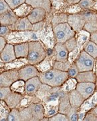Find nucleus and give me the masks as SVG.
<instances>
[{
    "instance_id": "obj_1",
    "label": "nucleus",
    "mask_w": 97,
    "mask_h": 121,
    "mask_svg": "<svg viewBox=\"0 0 97 121\" xmlns=\"http://www.w3.org/2000/svg\"><path fill=\"white\" fill-rule=\"evenodd\" d=\"M29 51L27 59L28 64L36 65L42 61L47 56L46 49L40 40L29 42Z\"/></svg>"
},
{
    "instance_id": "obj_2",
    "label": "nucleus",
    "mask_w": 97,
    "mask_h": 121,
    "mask_svg": "<svg viewBox=\"0 0 97 121\" xmlns=\"http://www.w3.org/2000/svg\"><path fill=\"white\" fill-rule=\"evenodd\" d=\"M7 43L12 44L40 40L38 32L29 31H12L5 38Z\"/></svg>"
},
{
    "instance_id": "obj_3",
    "label": "nucleus",
    "mask_w": 97,
    "mask_h": 121,
    "mask_svg": "<svg viewBox=\"0 0 97 121\" xmlns=\"http://www.w3.org/2000/svg\"><path fill=\"white\" fill-rule=\"evenodd\" d=\"M52 30L56 42L59 43H65L69 39L76 36V32L72 30L68 22L52 27Z\"/></svg>"
},
{
    "instance_id": "obj_4",
    "label": "nucleus",
    "mask_w": 97,
    "mask_h": 121,
    "mask_svg": "<svg viewBox=\"0 0 97 121\" xmlns=\"http://www.w3.org/2000/svg\"><path fill=\"white\" fill-rule=\"evenodd\" d=\"M94 63L95 59L83 50L80 52L76 60H74V63L78 67L79 72L93 71Z\"/></svg>"
},
{
    "instance_id": "obj_5",
    "label": "nucleus",
    "mask_w": 97,
    "mask_h": 121,
    "mask_svg": "<svg viewBox=\"0 0 97 121\" xmlns=\"http://www.w3.org/2000/svg\"><path fill=\"white\" fill-rule=\"evenodd\" d=\"M19 79L18 70H4L0 72V87H9Z\"/></svg>"
},
{
    "instance_id": "obj_6",
    "label": "nucleus",
    "mask_w": 97,
    "mask_h": 121,
    "mask_svg": "<svg viewBox=\"0 0 97 121\" xmlns=\"http://www.w3.org/2000/svg\"><path fill=\"white\" fill-rule=\"evenodd\" d=\"M68 24L75 32H78L82 30L85 26L86 20L82 13H76L73 14H68Z\"/></svg>"
},
{
    "instance_id": "obj_7",
    "label": "nucleus",
    "mask_w": 97,
    "mask_h": 121,
    "mask_svg": "<svg viewBox=\"0 0 97 121\" xmlns=\"http://www.w3.org/2000/svg\"><path fill=\"white\" fill-rule=\"evenodd\" d=\"M40 74V71H38L36 65H28L24 66L20 69H18V76L19 79H21L24 81H27L31 78L37 77Z\"/></svg>"
},
{
    "instance_id": "obj_8",
    "label": "nucleus",
    "mask_w": 97,
    "mask_h": 121,
    "mask_svg": "<svg viewBox=\"0 0 97 121\" xmlns=\"http://www.w3.org/2000/svg\"><path fill=\"white\" fill-rule=\"evenodd\" d=\"M82 15L84 16L86 22L83 29L86 32L91 34L97 30V15L90 12H82Z\"/></svg>"
},
{
    "instance_id": "obj_9",
    "label": "nucleus",
    "mask_w": 97,
    "mask_h": 121,
    "mask_svg": "<svg viewBox=\"0 0 97 121\" xmlns=\"http://www.w3.org/2000/svg\"><path fill=\"white\" fill-rule=\"evenodd\" d=\"M95 83H77L75 90L84 98V99H86L93 95L95 90Z\"/></svg>"
},
{
    "instance_id": "obj_10",
    "label": "nucleus",
    "mask_w": 97,
    "mask_h": 121,
    "mask_svg": "<svg viewBox=\"0 0 97 121\" xmlns=\"http://www.w3.org/2000/svg\"><path fill=\"white\" fill-rule=\"evenodd\" d=\"M69 52L64 43H56L54 47L53 59L58 61H66L68 59Z\"/></svg>"
},
{
    "instance_id": "obj_11",
    "label": "nucleus",
    "mask_w": 97,
    "mask_h": 121,
    "mask_svg": "<svg viewBox=\"0 0 97 121\" xmlns=\"http://www.w3.org/2000/svg\"><path fill=\"white\" fill-rule=\"evenodd\" d=\"M42 85L38 76L31 78L25 82V94L36 95L40 87Z\"/></svg>"
},
{
    "instance_id": "obj_12",
    "label": "nucleus",
    "mask_w": 97,
    "mask_h": 121,
    "mask_svg": "<svg viewBox=\"0 0 97 121\" xmlns=\"http://www.w3.org/2000/svg\"><path fill=\"white\" fill-rule=\"evenodd\" d=\"M9 28L12 31H29L32 30V24L27 17H18L16 23Z\"/></svg>"
},
{
    "instance_id": "obj_13",
    "label": "nucleus",
    "mask_w": 97,
    "mask_h": 121,
    "mask_svg": "<svg viewBox=\"0 0 97 121\" xmlns=\"http://www.w3.org/2000/svg\"><path fill=\"white\" fill-rule=\"evenodd\" d=\"M29 106L32 111L33 121H42L45 117V108L42 102H34Z\"/></svg>"
},
{
    "instance_id": "obj_14",
    "label": "nucleus",
    "mask_w": 97,
    "mask_h": 121,
    "mask_svg": "<svg viewBox=\"0 0 97 121\" xmlns=\"http://www.w3.org/2000/svg\"><path fill=\"white\" fill-rule=\"evenodd\" d=\"M47 15L48 13L44 9L36 8H33L27 17L30 20V22L32 24H34L35 23L44 21L46 18Z\"/></svg>"
},
{
    "instance_id": "obj_15",
    "label": "nucleus",
    "mask_w": 97,
    "mask_h": 121,
    "mask_svg": "<svg viewBox=\"0 0 97 121\" xmlns=\"http://www.w3.org/2000/svg\"><path fill=\"white\" fill-rule=\"evenodd\" d=\"M0 57L4 63H8L16 59L13 44L7 43L0 52Z\"/></svg>"
},
{
    "instance_id": "obj_16",
    "label": "nucleus",
    "mask_w": 97,
    "mask_h": 121,
    "mask_svg": "<svg viewBox=\"0 0 97 121\" xmlns=\"http://www.w3.org/2000/svg\"><path fill=\"white\" fill-rule=\"evenodd\" d=\"M18 19L16 14L14 13L13 10L10 9L5 13L0 15V25L1 26H10L14 24Z\"/></svg>"
},
{
    "instance_id": "obj_17",
    "label": "nucleus",
    "mask_w": 97,
    "mask_h": 121,
    "mask_svg": "<svg viewBox=\"0 0 97 121\" xmlns=\"http://www.w3.org/2000/svg\"><path fill=\"white\" fill-rule=\"evenodd\" d=\"M68 98L71 107L75 110L80 108L85 100L75 89L68 92Z\"/></svg>"
},
{
    "instance_id": "obj_18",
    "label": "nucleus",
    "mask_w": 97,
    "mask_h": 121,
    "mask_svg": "<svg viewBox=\"0 0 97 121\" xmlns=\"http://www.w3.org/2000/svg\"><path fill=\"white\" fill-rule=\"evenodd\" d=\"M24 95V94H21L20 93L14 92L12 91L10 94L7 97V98L4 101L10 109L17 108L20 106V102L23 98Z\"/></svg>"
},
{
    "instance_id": "obj_19",
    "label": "nucleus",
    "mask_w": 97,
    "mask_h": 121,
    "mask_svg": "<svg viewBox=\"0 0 97 121\" xmlns=\"http://www.w3.org/2000/svg\"><path fill=\"white\" fill-rule=\"evenodd\" d=\"M25 3L31 5L33 8H40L44 9L48 14L52 13L50 0H25Z\"/></svg>"
},
{
    "instance_id": "obj_20",
    "label": "nucleus",
    "mask_w": 97,
    "mask_h": 121,
    "mask_svg": "<svg viewBox=\"0 0 97 121\" xmlns=\"http://www.w3.org/2000/svg\"><path fill=\"white\" fill-rule=\"evenodd\" d=\"M14 51L16 59L19 58H27L29 51V43H22L13 44Z\"/></svg>"
},
{
    "instance_id": "obj_21",
    "label": "nucleus",
    "mask_w": 97,
    "mask_h": 121,
    "mask_svg": "<svg viewBox=\"0 0 97 121\" xmlns=\"http://www.w3.org/2000/svg\"><path fill=\"white\" fill-rule=\"evenodd\" d=\"M28 62L27 58H19L16 59L15 60H12L8 63H5L3 67L4 70H10V69H20L24 66L28 65Z\"/></svg>"
},
{
    "instance_id": "obj_22",
    "label": "nucleus",
    "mask_w": 97,
    "mask_h": 121,
    "mask_svg": "<svg viewBox=\"0 0 97 121\" xmlns=\"http://www.w3.org/2000/svg\"><path fill=\"white\" fill-rule=\"evenodd\" d=\"M75 79L76 80L77 83H95V82H96V75H94L93 71H82V72H79L78 73V75L75 78Z\"/></svg>"
},
{
    "instance_id": "obj_23",
    "label": "nucleus",
    "mask_w": 97,
    "mask_h": 121,
    "mask_svg": "<svg viewBox=\"0 0 97 121\" xmlns=\"http://www.w3.org/2000/svg\"><path fill=\"white\" fill-rule=\"evenodd\" d=\"M32 9L33 8L25 2L13 9V12L18 17H25L30 14Z\"/></svg>"
},
{
    "instance_id": "obj_24",
    "label": "nucleus",
    "mask_w": 97,
    "mask_h": 121,
    "mask_svg": "<svg viewBox=\"0 0 97 121\" xmlns=\"http://www.w3.org/2000/svg\"><path fill=\"white\" fill-rule=\"evenodd\" d=\"M68 14L65 12H58V13H52L51 16V24L52 26H56L60 24L67 22Z\"/></svg>"
},
{
    "instance_id": "obj_25",
    "label": "nucleus",
    "mask_w": 97,
    "mask_h": 121,
    "mask_svg": "<svg viewBox=\"0 0 97 121\" xmlns=\"http://www.w3.org/2000/svg\"><path fill=\"white\" fill-rule=\"evenodd\" d=\"M54 59H50L49 56H46V57L41 61L40 63H38L37 65H36V67H37L38 70L40 72H44L46 71L48 69H50L52 68V65L54 63Z\"/></svg>"
},
{
    "instance_id": "obj_26",
    "label": "nucleus",
    "mask_w": 97,
    "mask_h": 121,
    "mask_svg": "<svg viewBox=\"0 0 97 121\" xmlns=\"http://www.w3.org/2000/svg\"><path fill=\"white\" fill-rule=\"evenodd\" d=\"M83 51H85L90 56L93 57L94 59L97 58V45L92 41H89L85 43L83 47Z\"/></svg>"
},
{
    "instance_id": "obj_27",
    "label": "nucleus",
    "mask_w": 97,
    "mask_h": 121,
    "mask_svg": "<svg viewBox=\"0 0 97 121\" xmlns=\"http://www.w3.org/2000/svg\"><path fill=\"white\" fill-rule=\"evenodd\" d=\"M20 121H33V117L30 106L21 108L19 107Z\"/></svg>"
},
{
    "instance_id": "obj_28",
    "label": "nucleus",
    "mask_w": 97,
    "mask_h": 121,
    "mask_svg": "<svg viewBox=\"0 0 97 121\" xmlns=\"http://www.w3.org/2000/svg\"><path fill=\"white\" fill-rule=\"evenodd\" d=\"M11 90L14 92L25 94V81L18 79L10 86Z\"/></svg>"
},
{
    "instance_id": "obj_29",
    "label": "nucleus",
    "mask_w": 97,
    "mask_h": 121,
    "mask_svg": "<svg viewBox=\"0 0 97 121\" xmlns=\"http://www.w3.org/2000/svg\"><path fill=\"white\" fill-rule=\"evenodd\" d=\"M10 108L4 100H0V121H8V116Z\"/></svg>"
},
{
    "instance_id": "obj_30",
    "label": "nucleus",
    "mask_w": 97,
    "mask_h": 121,
    "mask_svg": "<svg viewBox=\"0 0 97 121\" xmlns=\"http://www.w3.org/2000/svg\"><path fill=\"white\" fill-rule=\"evenodd\" d=\"M71 63L68 60L66 61H58V60H54V63L52 65V68L59 70L61 71H66L69 69V67L71 65Z\"/></svg>"
},
{
    "instance_id": "obj_31",
    "label": "nucleus",
    "mask_w": 97,
    "mask_h": 121,
    "mask_svg": "<svg viewBox=\"0 0 97 121\" xmlns=\"http://www.w3.org/2000/svg\"><path fill=\"white\" fill-rule=\"evenodd\" d=\"M45 108V117L48 118L53 117L58 112V105L54 106L51 104H43Z\"/></svg>"
},
{
    "instance_id": "obj_32",
    "label": "nucleus",
    "mask_w": 97,
    "mask_h": 121,
    "mask_svg": "<svg viewBox=\"0 0 97 121\" xmlns=\"http://www.w3.org/2000/svg\"><path fill=\"white\" fill-rule=\"evenodd\" d=\"M76 84H77V82L75 78H68L66 82L61 87L63 90L66 92H69L76 88Z\"/></svg>"
},
{
    "instance_id": "obj_33",
    "label": "nucleus",
    "mask_w": 97,
    "mask_h": 121,
    "mask_svg": "<svg viewBox=\"0 0 97 121\" xmlns=\"http://www.w3.org/2000/svg\"><path fill=\"white\" fill-rule=\"evenodd\" d=\"M8 121H21L19 107L10 110L8 116Z\"/></svg>"
},
{
    "instance_id": "obj_34",
    "label": "nucleus",
    "mask_w": 97,
    "mask_h": 121,
    "mask_svg": "<svg viewBox=\"0 0 97 121\" xmlns=\"http://www.w3.org/2000/svg\"><path fill=\"white\" fill-rule=\"evenodd\" d=\"M96 2L97 1L94 0H80L79 2L77 3V4L78 5L81 9H86L92 8L96 4Z\"/></svg>"
},
{
    "instance_id": "obj_35",
    "label": "nucleus",
    "mask_w": 97,
    "mask_h": 121,
    "mask_svg": "<svg viewBox=\"0 0 97 121\" xmlns=\"http://www.w3.org/2000/svg\"><path fill=\"white\" fill-rule=\"evenodd\" d=\"M51 5H52V12L54 9L55 12H58L60 9L65 7V0H50Z\"/></svg>"
},
{
    "instance_id": "obj_36",
    "label": "nucleus",
    "mask_w": 97,
    "mask_h": 121,
    "mask_svg": "<svg viewBox=\"0 0 97 121\" xmlns=\"http://www.w3.org/2000/svg\"><path fill=\"white\" fill-rule=\"evenodd\" d=\"M65 45L67 48L68 52H72V51H74L77 47V38L75 36L72 37V39H69L65 43Z\"/></svg>"
},
{
    "instance_id": "obj_37",
    "label": "nucleus",
    "mask_w": 97,
    "mask_h": 121,
    "mask_svg": "<svg viewBox=\"0 0 97 121\" xmlns=\"http://www.w3.org/2000/svg\"><path fill=\"white\" fill-rule=\"evenodd\" d=\"M79 73V71L78 69V67H76V64L74 63H72L70 67H69V69L67 71L68 75L69 78H75L76 76Z\"/></svg>"
},
{
    "instance_id": "obj_38",
    "label": "nucleus",
    "mask_w": 97,
    "mask_h": 121,
    "mask_svg": "<svg viewBox=\"0 0 97 121\" xmlns=\"http://www.w3.org/2000/svg\"><path fill=\"white\" fill-rule=\"evenodd\" d=\"M49 121H68V118L66 114L63 113L58 112L54 114L53 117L48 118Z\"/></svg>"
},
{
    "instance_id": "obj_39",
    "label": "nucleus",
    "mask_w": 97,
    "mask_h": 121,
    "mask_svg": "<svg viewBox=\"0 0 97 121\" xmlns=\"http://www.w3.org/2000/svg\"><path fill=\"white\" fill-rule=\"evenodd\" d=\"M12 92L9 87H0V100H4L7 98Z\"/></svg>"
},
{
    "instance_id": "obj_40",
    "label": "nucleus",
    "mask_w": 97,
    "mask_h": 121,
    "mask_svg": "<svg viewBox=\"0 0 97 121\" xmlns=\"http://www.w3.org/2000/svg\"><path fill=\"white\" fill-rule=\"evenodd\" d=\"M5 1L8 4L10 9L12 10L15 9L19 5L25 3V1L23 0H5Z\"/></svg>"
},
{
    "instance_id": "obj_41",
    "label": "nucleus",
    "mask_w": 97,
    "mask_h": 121,
    "mask_svg": "<svg viewBox=\"0 0 97 121\" xmlns=\"http://www.w3.org/2000/svg\"><path fill=\"white\" fill-rule=\"evenodd\" d=\"M11 9L9 7L8 4L5 2V0H0V15L2 13H5Z\"/></svg>"
},
{
    "instance_id": "obj_42",
    "label": "nucleus",
    "mask_w": 97,
    "mask_h": 121,
    "mask_svg": "<svg viewBox=\"0 0 97 121\" xmlns=\"http://www.w3.org/2000/svg\"><path fill=\"white\" fill-rule=\"evenodd\" d=\"M11 32L12 30L8 26H1V25L0 26V36L5 38Z\"/></svg>"
},
{
    "instance_id": "obj_43",
    "label": "nucleus",
    "mask_w": 97,
    "mask_h": 121,
    "mask_svg": "<svg viewBox=\"0 0 97 121\" xmlns=\"http://www.w3.org/2000/svg\"><path fill=\"white\" fill-rule=\"evenodd\" d=\"M44 23H45V20L42 22H39L38 23H35L34 24H32V31L37 32L41 31L44 28Z\"/></svg>"
},
{
    "instance_id": "obj_44",
    "label": "nucleus",
    "mask_w": 97,
    "mask_h": 121,
    "mask_svg": "<svg viewBox=\"0 0 97 121\" xmlns=\"http://www.w3.org/2000/svg\"><path fill=\"white\" fill-rule=\"evenodd\" d=\"M83 121H97V117H96V115L93 113L92 111V112L88 113L85 117Z\"/></svg>"
},
{
    "instance_id": "obj_45",
    "label": "nucleus",
    "mask_w": 97,
    "mask_h": 121,
    "mask_svg": "<svg viewBox=\"0 0 97 121\" xmlns=\"http://www.w3.org/2000/svg\"><path fill=\"white\" fill-rule=\"evenodd\" d=\"M90 41L93 42L97 45V30L90 34Z\"/></svg>"
},
{
    "instance_id": "obj_46",
    "label": "nucleus",
    "mask_w": 97,
    "mask_h": 121,
    "mask_svg": "<svg viewBox=\"0 0 97 121\" xmlns=\"http://www.w3.org/2000/svg\"><path fill=\"white\" fill-rule=\"evenodd\" d=\"M6 44H7V41L4 37L0 36V52H1V51L3 50Z\"/></svg>"
},
{
    "instance_id": "obj_47",
    "label": "nucleus",
    "mask_w": 97,
    "mask_h": 121,
    "mask_svg": "<svg viewBox=\"0 0 97 121\" xmlns=\"http://www.w3.org/2000/svg\"><path fill=\"white\" fill-rule=\"evenodd\" d=\"M4 65L5 63L3 62V60H1V57H0V69L3 70V67H4Z\"/></svg>"
},
{
    "instance_id": "obj_48",
    "label": "nucleus",
    "mask_w": 97,
    "mask_h": 121,
    "mask_svg": "<svg viewBox=\"0 0 97 121\" xmlns=\"http://www.w3.org/2000/svg\"><path fill=\"white\" fill-rule=\"evenodd\" d=\"M93 113L96 115V117H97V106H95L94 108V109L93 110Z\"/></svg>"
},
{
    "instance_id": "obj_49",
    "label": "nucleus",
    "mask_w": 97,
    "mask_h": 121,
    "mask_svg": "<svg viewBox=\"0 0 97 121\" xmlns=\"http://www.w3.org/2000/svg\"><path fill=\"white\" fill-rule=\"evenodd\" d=\"M80 0H72V4H77L78 2H79Z\"/></svg>"
},
{
    "instance_id": "obj_50",
    "label": "nucleus",
    "mask_w": 97,
    "mask_h": 121,
    "mask_svg": "<svg viewBox=\"0 0 97 121\" xmlns=\"http://www.w3.org/2000/svg\"><path fill=\"white\" fill-rule=\"evenodd\" d=\"M3 71V70H2V69H0V72H1V71Z\"/></svg>"
},
{
    "instance_id": "obj_51",
    "label": "nucleus",
    "mask_w": 97,
    "mask_h": 121,
    "mask_svg": "<svg viewBox=\"0 0 97 121\" xmlns=\"http://www.w3.org/2000/svg\"><path fill=\"white\" fill-rule=\"evenodd\" d=\"M94 1H97V0H94Z\"/></svg>"
},
{
    "instance_id": "obj_52",
    "label": "nucleus",
    "mask_w": 97,
    "mask_h": 121,
    "mask_svg": "<svg viewBox=\"0 0 97 121\" xmlns=\"http://www.w3.org/2000/svg\"><path fill=\"white\" fill-rule=\"evenodd\" d=\"M23 1H25V0H23Z\"/></svg>"
},
{
    "instance_id": "obj_53",
    "label": "nucleus",
    "mask_w": 97,
    "mask_h": 121,
    "mask_svg": "<svg viewBox=\"0 0 97 121\" xmlns=\"http://www.w3.org/2000/svg\"><path fill=\"white\" fill-rule=\"evenodd\" d=\"M0 26H1V25H0Z\"/></svg>"
}]
</instances>
